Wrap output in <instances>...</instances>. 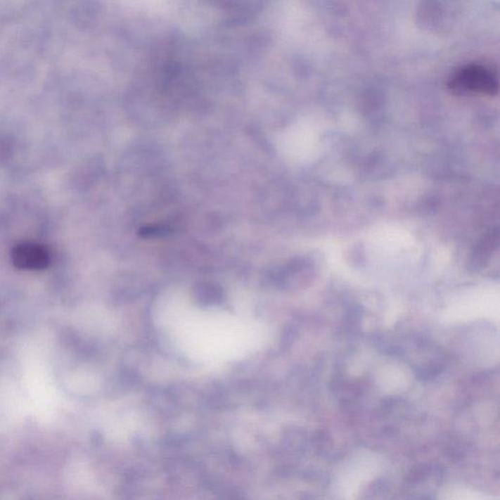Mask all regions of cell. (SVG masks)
Wrapping results in <instances>:
<instances>
[{
  "label": "cell",
  "mask_w": 500,
  "mask_h": 500,
  "mask_svg": "<svg viewBox=\"0 0 500 500\" xmlns=\"http://www.w3.org/2000/svg\"><path fill=\"white\" fill-rule=\"evenodd\" d=\"M451 86L456 91L492 94L496 89L497 80L492 70L479 65H471L454 75Z\"/></svg>",
  "instance_id": "cell-1"
},
{
  "label": "cell",
  "mask_w": 500,
  "mask_h": 500,
  "mask_svg": "<svg viewBox=\"0 0 500 500\" xmlns=\"http://www.w3.org/2000/svg\"><path fill=\"white\" fill-rule=\"evenodd\" d=\"M497 236L492 235L491 237L487 238L483 243H480L475 252V263L483 264L486 262L487 259L489 257L494 248L497 245Z\"/></svg>",
  "instance_id": "cell-3"
},
{
  "label": "cell",
  "mask_w": 500,
  "mask_h": 500,
  "mask_svg": "<svg viewBox=\"0 0 500 500\" xmlns=\"http://www.w3.org/2000/svg\"><path fill=\"white\" fill-rule=\"evenodd\" d=\"M13 261L17 267L39 270L46 267L49 262V255L42 246L25 243L15 248Z\"/></svg>",
  "instance_id": "cell-2"
}]
</instances>
